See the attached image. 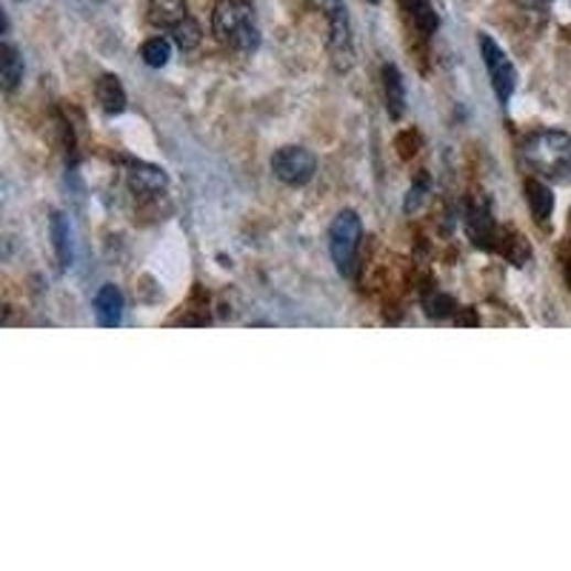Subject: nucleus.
<instances>
[{
    "label": "nucleus",
    "instance_id": "nucleus-12",
    "mask_svg": "<svg viewBox=\"0 0 571 571\" xmlns=\"http://www.w3.org/2000/svg\"><path fill=\"white\" fill-rule=\"evenodd\" d=\"M52 246H55V255H57V266L61 269H69L72 266V226H69V217L63 215V212H55L52 215Z\"/></svg>",
    "mask_w": 571,
    "mask_h": 571
},
{
    "label": "nucleus",
    "instance_id": "nucleus-9",
    "mask_svg": "<svg viewBox=\"0 0 571 571\" xmlns=\"http://www.w3.org/2000/svg\"><path fill=\"white\" fill-rule=\"evenodd\" d=\"M166 172L158 166H149V163H138L129 172V188H132L134 195H158L161 188H166Z\"/></svg>",
    "mask_w": 571,
    "mask_h": 571
},
{
    "label": "nucleus",
    "instance_id": "nucleus-19",
    "mask_svg": "<svg viewBox=\"0 0 571 571\" xmlns=\"http://www.w3.org/2000/svg\"><path fill=\"white\" fill-rule=\"evenodd\" d=\"M369 3H380V0H369Z\"/></svg>",
    "mask_w": 571,
    "mask_h": 571
},
{
    "label": "nucleus",
    "instance_id": "nucleus-16",
    "mask_svg": "<svg viewBox=\"0 0 571 571\" xmlns=\"http://www.w3.org/2000/svg\"><path fill=\"white\" fill-rule=\"evenodd\" d=\"M140 57H143L147 66H152V69H161V66L169 63V57H172V43H169L166 37H152V41L143 43Z\"/></svg>",
    "mask_w": 571,
    "mask_h": 571
},
{
    "label": "nucleus",
    "instance_id": "nucleus-7",
    "mask_svg": "<svg viewBox=\"0 0 571 571\" xmlns=\"http://www.w3.org/2000/svg\"><path fill=\"white\" fill-rule=\"evenodd\" d=\"M95 314H98L100 326H120V321H123V294H120L118 286L106 283L104 289L95 294Z\"/></svg>",
    "mask_w": 571,
    "mask_h": 571
},
{
    "label": "nucleus",
    "instance_id": "nucleus-5",
    "mask_svg": "<svg viewBox=\"0 0 571 571\" xmlns=\"http://www.w3.org/2000/svg\"><path fill=\"white\" fill-rule=\"evenodd\" d=\"M477 46H481V57L486 63V72L492 77V86H495V95L503 106L509 104L511 95H515L517 86V72L515 63L509 61V55L503 52V46H497L492 35L477 37Z\"/></svg>",
    "mask_w": 571,
    "mask_h": 571
},
{
    "label": "nucleus",
    "instance_id": "nucleus-8",
    "mask_svg": "<svg viewBox=\"0 0 571 571\" xmlns=\"http://www.w3.org/2000/svg\"><path fill=\"white\" fill-rule=\"evenodd\" d=\"M147 12L152 26L169 29V32L188 18L186 0H149Z\"/></svg>",
    "mask_w": 571,
    "mask_h": 571
},
{
    "label": "nucleus",
    "instance_id": "nucleus-15",
    "mask_svg": "<svg viewBox=\"0 0 571 571\" xmlns=\"http://www.w3.org/2000/svg\"><path fill=\"white\" fill-rule=\"evenodd\" d=\"M0 80L7 91H14L23 80V57L9 41L0 46Z\"/></svg>",
    "mask_w": 571,
    "mask_h": 571
},
{
    "label": "nucleus",
    "instance_id": "nucleus-17",
    "mask_svg": "<svg viewBox=\"0 0 571 571\" xmlns=\"http://www.w3.org/2000/svg\"><path fill=\"white\" fill-rule=\"evenodd\" d=\"M172 41L177 43L183 52L195 50L197 43H201V26H197V21L186 18L183 23H177V26L172 29Z\"/></svg>",
    "mask_w": 571,
    "mask_h": 571
},
{
    "label": "nucleus",
    "instance_id": "nucleus-11",
    "mask_svg": "<svg viewBox=\"0 0 571 571\" xmlns=\"http://www.w3.org/2000/svg\"><path fill=\"white\" fill-rule=\"evenodd\" d=\"M384 95H386V109H389L391 118H400V115L406 112V86L398 66H391V63H386L384 66Z\"/></svg>",
    "mask_w": 571,
    "mask_h": 571
},
{
    "label": "nucleus",
    "instance_id": "nucleus-1",
    "mask_svg": "<svg viewBox=\"0 0 571 571\" xmlns=\"http://www.w3.org/2000/svg\"><path fill=\"white\" fill-rule=\"evenodd\" d=\"M522 161L540 181H571V134L540 129L522 140Z\"/></svg>",
    "mask_w": 571,
    "mask_h": 571
},
{
    "label": "nucleus",
    "instance_id": "nucleus-2",
    "mask_svg": "<svg viewBox=\"0 0 571 571\" xmlns=\"http://www.w3.org/2000/svg\"><path fill=\"white\" fill-rule=\"evenodd\" d=\"M212 32L235 52H255L260 46L258 14L249 0H220L212 12Z\"/></svg>",
    "mask_w": 571,
    "mask_h": 571
},
{
    "label": "nucleus",
    "instance_id": "nucleus-6",
    "mask_svg": "<svg viewBox=\"0 0 571 571\" xmlns=\"http://www.w3.org/2000/svg\"><path fill=\"white\" fill-rule=\"evenodd\" d=\"M272 172L286 186H303L317 172V158L303 147H283L274 152Z\"/></svg>",
    "mask_w": 571,
    "mask_h": 571
},
{
    "label": "nucleus",
    "instance_id": "nucleus-10",
    "mask_svg": "<svg viewBox=\"0 0 571 571\" xmlns=\"http://www.w3.org/2000/svg\"><path fill=\"white\" fill-rule=\"evenodd\" d=\"M526 201H529L531 217L537 226H549V217L554 212V195L543 181H526Z\"/></svg>",
    "mask_w": 571,
    "mask_h": 571
},
{
    "label": "nucleus",
    "instance_id": "nucleus-13",
    "mask_svg": "<svg viewBox=\"0 0 571 571\" xmlns=\"http://www.w3.org/2000/svg\"><path fill=\"white\" fill-rule=\"evenodd\" d=\"M95 95H98V104L106 115H120L126 109V91L115 75H104L95 86Z\"/></svg>",
    "mask_w": 571,
    "mask_h": 571
},
{
    "label": "nucleus",
    "instance_id": "nucleus-4",
    "mask_svg": "<svg viewBox=\"0 0 571 571\" xmlns=\"http://www.w3.org/2000/svg\"><path fill=\"white\" fill-rule=\"evenodd\" d=\"M314 9H321L323 18L328 23V50L335 57L337 69H348L352 66V23H348V12L343 0H312Z\"/></svg>",
    "mask_w": 571,
    "mask_h": 571
},
{
    "label": "nucleus",
    "instance_id": "nucleus-14",
    "mask_svg": "<svg viewBox=\"0 0 571 571\" xmlns=\"http://www.w3.org/2000/svg\"><path fill=\"white\" fill-rule=\"evenodd\" d=\"M403 9H406V14H409L411 26L418 29L420 35L429 37V35H434V32H438L440 18H438V12H434V7L429 3V0H403Z\"/></svg>",
    "mask_w": 571,
    "mask_h": 571
},
{
    "label": "nucleus",
    "instance_id": "nucleus-3",
    "mask_svg": "<svg viewBox=\"0 0 571 571\" xmlns=\"http://www.w3.org/2000/svg\"><path fill=\"white\" fill-rule=\"evenodd\" d=\"M360 237H363V224H360V217H357V212L352 209L341 212V215L335 217L332 229H328V249H332L337 272L346 274V278L355 272Z\"/></svg>",
    "mask_w": 571,
    "mask_h": 571
},
{
    "label": "nucleus",
    "instance_id": "nucleus-18",
    "mask_svg": "<svg viewBox=\"0 0 571 571\" xmlns=\"http://www.w3.org/2000/svg\"><path fill=\"white\" fill-rule=\"evenodd\" d=\"M531 3H549V0H531Z\"/></svg>",
    "mask_w": 571,
    "mask_h": 571
}]
</instances>
